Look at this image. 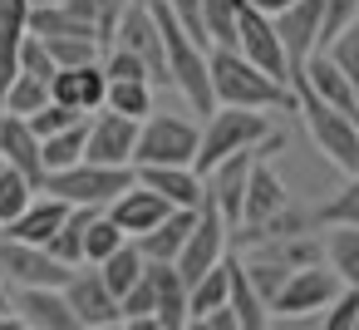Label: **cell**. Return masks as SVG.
Segmentation results:
<instances>
[{
  "instance_id": "cell-49",
  "label": "cell",
  "mask_w": 359,
  "mask_h": 330,
  "mask_svg": "<svg viewBox=\"0 0 359 330\" xmlns=\"http://www.w3.org/2000/svg\"><path fill=\"white\" fill-rule=\"evenodd\" d=\"M354 119H359V104H354Z\"/></svg>"
},
{
  "instance_id": "cell-19",
  "label": "cell",
  "mask_w": 359,
  "mask_h": 330,
  "mask_svg": "<svg viewBox=\"0 0 359 330\" xmlns=\"http://www.w3.org/2000/svg\"><path fill=\"white\" fill-rule=\"evenodd\" d=\"M290 84H305L315 99H325V104H334V109H344V114H354V104H359V89L349 84V74H344L325 50H315V55L300 65V74H295Z\"/></svg>"
},
{
  "instance_id": "cell-40",
  "label": "cell",
  "mask_w": 359,
  "mask_h": 330,
  "mask_svg": "<svg viewBox=\"0 0 359 330\" xmlns=\"http://www.w3.org/2000/svg\"><path fill=\"white\" fill-rule=\"evenodd\" d=\"M79 119H89V114H79V109H69V104H60V99H45L35 114H25V124H30L40 138H50V133L69 128V124H79Z\"/></svg>"
},
{
  "instance_id": "cell-13",
  "label": "cell",
  "mask_w": 359,
  "mask_h": 330,
  "mask_svg": "<svg viewBox=\"0 0 359 330\" xmlns=\"http://www.w3.org/2000/svg\"><path fill=\"white\" fill-rule=\"evenodd\" d=\"M74 266H65L60 256H50L35 242H15L0 232V276H11L15 286H65Z\"/></svg>"
},
{
  "instance_id": "cell-32",
  "label": "cell",
  "mask_w": 359,
  "mask_h": 330,
  "mask_svg": "<svg viewBox=\"0 0 359 330\" xmlns=\"http://www.w3.org/2000/svg\"><path fill=\"white\" fill-rule=\"evenodd\" d=\"M212 305H226V256L187 286V325H192L202 310H212Z\"/></svg>"
},
{
  "instance_id": "cell-5",
  "label": "cell",
  "mask_w": 359,
  "mask_h": 330,
  "mask_svg": "<svg viewBox=\"0 0 359 330\" xmlns=\"http://www.w3.org/2000/svg\"><path fill=\"white\" fill-rule=\"evenodd\" d=\"M128 183H133V163H89V158H79V163H69V168L45 173L40 192H55V197H65L69 207H104V202H114Z\"/></svg>"
},
{
  "instance_id": "cell-21",
  "label": "cell",
  "mask_w": 359,
  "mask_h": 330,
  "mask_svg": "<svg viewBox=\"0 0 359 330\" xmlns=\"http://www.w3.org/2000/svg\"><path fill=\"white\" fill-rule=\"evenodd\" d=\"M65 217H69V202H65V197H55V192H35V197L25 202V212L11 217L0 232L15 237V242H35V246H45V242L60 232Z\"/></svg>"
},
{
  "instance_id": "cell-36",
  "label": "cell",
  "mask_w": 359,
  "mask_h": 330,
  "mask_svg": "<svg viewBox=\"0 0 359 330\" xmlns=\"http://www.w3.org/2000/svg\"><path fill=\"white\" fill-rule=\"evenodd\" d=\"M45 50H50L55 70H69V65H89V60H99V55H104V45H99L94 35H50V40H45Z\"/></svg>"
},
{
  "instance_id": "cell-46",
  "label": "cell",
  "mask_w": 359,
  "mask_h": 330,
  "mask_svg": "<svg viewBox=\"0 0 359 330\" xmlns=\"http://www.w3.org/2000/svg\"><path fill=\"white\" fill-rule=\"evenodd\" d=\"M192 325H207V330H241V325H236V310H231V305H212V310H202V315H197Z\"/></svg>"
},
{
  "instance_id": "cell-28",
  "label": "cell",
  "mask_w": 359,
  "mask_h": 330,
  "mask_svg": "<svg viewBox=\"0 0 359 330\" xmlns=\"http://www.w3.org/2000/svg\"><path fill=\"white\" fill-rule=\"evenodd\" d=\"M143 266H148V256H143V251H138V242L128 237L118 251H109V256L99 261V276H104V286H109L114 296H123V291L143 276Z\"/></svg>"
},
{
  "instance_id": "cell-12",
  "label": "cell",
  "mask_w": 359,
  "mask_h": 330,
  "mask_svg": "<svg viewBox=\"0 0 359 330\" xmlns=\"http://www.w3.org/2000/svg\"><path fill=\"white\" fill-rule=\"evenodd\" d=\"M236 50H241L256 70H266L271 79L290 84V65H285L280 35H276V20L261 15V11H251L246 0H241V11H236Z\"/></svg>"
},
{
  "instance_id": "cell-10",
  "label": "cell",
  "mask_w": 359,
  "mask_h": 330,
  "mask_svg": "<svg viewBox=\"0 0 359 330\" xmlns=\"http://www.w3.org/2000/svg\"><path fill=\"white\" fill-rule=\"evenodd\" d=\"M290 207V192H285V183L266 168V158H256L251 163V173H246V192H241V217H236V227H231V237L236 242H251L276 212H285Z\"/></svg>"
},
{
  "instance_id": "cell-48",
  "label": "cell",
  "mask_w": 359,
  "mask_h": 330,
  "mask_svg": "<svg viewBox=\"0 0 359 330\" xmlns=\"http://www.w3.org/2000/svg\"><path fill=\"white\" fill-rule=\"evenodd\" d=\"M0 315H15V310H11V291H6V281H0Z\"/></svg>"
},
{
  "instance_id": "cell-18",
  "label": "cell",
  "mask_w": 359,
  "mask_h": 330,
  "mask_svg": "<svg viewBox=\"0 0 359 330\" xmlns=\"http://www.w3.org/2000/svg\"><path fill=\"white\" fill-rule=\"evenodd\" d=\"M104 89H109L104 60L69 65V70H55V74H50V99H60V104H69V109H79V114L104 109Z\"/></svg>"
},
{
  "instance_id": "cell-17",
  "label": "cell",
  "mask_w": 359,
  "mask_h": 330,
  "mask_svg": "<svg viewBox=\"0 0 359 330\" xmlns=\"http://www.w3.org/2000/svg\"><path fill=\"white\" fill-rule=\"evenodd\" d=\"M104 212L118 222V232H123V237H143L148 227H158V222L172 212V202H168L163 192H153L148 183H138V178H133L114 202H104Z\"/></svg>"
},
{
  "instance_id": "cell-27",
  "label": "cell",
  "mask_w": 359,
  "mask_h": 330,
  "mask_svg": "<svg viewBox=\"0 0 359 330\" xmlns=\"http://www.w3.org/2000/svg\"><path fill=\"white\" fill-rule=\"evenodd\" d=\"M99 207H69V217L60 222V232L45 242V251L50 256H60L65 266H79L84 261V227H89V217H94Z\"/></svg>"
},
{
  "instance_id": "cell-8",
  "label": "cell",
  "mask_w": 359,
  "mask_h": 330,
  "mask_svg": "<svg viewBox=\"0 0 359 330\" xmlns=\"http://www.w3.org/2000/svg\"><path fill=\"white\" fill-rule=\"evenodd\" d=\"M226 242H231V227L222 222V212H217V207H212V197L202 192V202H197V222H192V232H187L182 251L172 256L177 276L192 286L202 271H212V266L226 256Z\"/></svg>"
},
{
  "instance_id": "cell-47",
  "label": "cell",
  "mask_w": 359,
  "mask_h": 330,
  "mask_svg": "<svg viewBox=\"0 0 359 330\" xmlns=\"http://www.w3.org/2000/svg\"><path fill=\"white\" fill-rule=\"evenodd\" d=\"M246 6H251V11H261V15H280L290 0H246Z\"/></svg>"
},
{
  "instance_id": "cell-9",
  "label": "cell",
  "mask_w": 359,
  "mask_h": 330,
  "mask_svg": "<svg viewBox=\"0 0 359 330\" xmlns=\"http://www.w3.org/2000/svg\"><path fill=\"white\" fill-rule=\"evenodd\" d=\"M114 45H123L128 55H138L153 74V89L158 84H172L168 79V55H163V30L153 20V6L148 0H128L123 15H118V30H114Z\"/></svg>"
},
{
  "instance_id": "cell-43",
  "label": "cell",
  "mask_w": 359,
  "mask_h": 330,
  "mask_svg": "<svg viewBox=\"0 0 359 330\" xmlns=\"http://www.w3.org/2000/svg\"><path fill=\"white\" fill-rule=\"evenodd\" d=\"M104 74H109V79H148V84H153L148 65H143L138 55H128L123 45H109V50H104Z\"/></svg>"
},
{
  "instance_id": "cell-41",
  "label": "cell",
  "mask_w": 359,
  "mask_h": 330,
  "mask_svg": "<svg viewBox=\"0 0 359 330\" xmlns=\"http://www.w3.org/2000/svg\"><path fill=\"white\" fill-rule=\"evenodd\" d=\"M359 15V0H320V50Z\"/></svg>"
},
{
  "instance_id": "cell-26",
  "label": "cell",
  "mask_w": 359,
  "mask_h": 330,
  "mask_svg": "<svg viewBox=\"0 0 359 330\" xmlns=\"http://www.w3.org/2000/svg\"><path fill=\"white\" fill-rule=\"evenodd\" d=\"M325 266L339 276V286L359 291V227H325Z\"/></svg>"
},
{
  "instance_id": "cell-4",
  "label": "cell",
  "mask_w": 359,
  "mask_h": 330,
  "mask_svg": "<svg viewBox=\"0 0 359 330\" xmlns=\"http://www.w3.org/2000/svg\"><path fill=\"white\" fill-rule=\"evenodd\" d=\"M266 133H271L266 109H236V104H217V109L207 114L202 138H197V158H192V168H197V173H212L222 158H231V153H241V148H256Z\"/></svg>"
},
{
  "instance_id": "cell-24",
  "label": "cell",
  "mask_w": 359,
  "mask_h": 330,
  "mask_svg": "<svg viewBox=\"0 0 359 330\" xmlns=\"http://www.w3.org/2000/svg\"><path fill=\"white\" fill-rule=\"evenodd\" d=\"M226 305L236 310V325H241V330H266V325H271L266 301L256 296V286H251L241 256H231V251H226Z\"/></svg>"
},
{
  "instance_id": "cell-11",
  "label": "cell",
  "mask_w": 359,
  "mask_h": 330,
  "mask_svg": "<svg viewBox=\"0 0 359 330\" xmlns=\"http://www.w3.org/2000/svg\"><path fill=\"white\" fill-rule=\"evenodd\" d=\"M60 291H65V301H69V310H74L79 330H109V325H118V296L104 286L99 266L79 261Z\"/></svg>"
},
{
  "instance_id": "cell-1",
  "label": "cell",
  "mask_w": 359,
  "mask_h": 330,
  "mask_svg": "<svg viewBox=\"0 0 359 330\" xmlns=\"http://www.w3.org/2000/svg\"><path fill=\"white\" fill-rule=\"evenodd\" d=\"M207 74H212V94L217 104H236V109H295V89L271 79L266 70H256L236 45H212L207 50Z\"/></svg>"
},
{
  "instance_id": "cell-3",
  "label": "cell",
  "mask_w": 359,
  "mask_h": 330,
  "mask_svg": "<svg viewBox=\"0 0 359 330\" xmlns=\"http://www.w3.org/2000/svg\"><path fill=\"white\" fill-rule=\"evenodd\" d=\"M290 89H295V114L305 119L310 143L325 153V163H334L344 178H354L359 173V119L325 104V99H315L305 84H290Z\"/></svg>"
},
{
  "instance_id": "cell-39",
  "label": "cell",
  "mask_w": 359,
  "mask_h": 330,
  "mask_svg": "<svg viewBox=\"0 0 359 330\" xmlns=\"http://www.w3.org/2000/svg\"><path fill=\"white\" fill-rule=\"evenodd\" d=\"M325 55H330V60L349 74V84L359 89V15H354V20H349V25H344V30L325 45Z\"/></svg>"
},
{
  "instance_id": "cell-16",
  "label": "cell",
  "mask_w": 359,
  "mask_h": 330,
  "mask_svg": "<svg viewBox=\"0 0 359 330\" xmlns=\"http://www.w3.org/2000/svg\"><path fill=\"white\" fill-rule=\"evenodd\" d=\"M11 310L30 330H79V320H74V310H69L60 286H15Z\"/></svg>"
},
{
  "instance_id": "cell-31",
  "label": "cell",
  "mask_w": 359,
  "mask_h": 330,
  "mask_svg": "<svg viewBox=\"0 0 359 330\" xmlns=\"http://www.w3.org/2000/svg\"><path fill=\"white\" fill-rule=\"evenodd\" d=\"M310 227H359V173H354L330 202H320V207L310 212Z\"/></svg>"
},
{
  "instance_id": "cell-37",
  "label": "cell",
  "mask_w": 359,
  "mask_h": 330,
  "mask_svg": "<svg viewBox=\"0 0 359 330\" xmlns=\"http://www.w3.org/2000/svg\"><path fill=\"white\" fill-rule=\"evenodd\" d=\"M236 11L241 0H202V25L212 45H236Z\"/></svg>"
},
{
  "instance_id": "cell-38",
  "label": "cell",
  "mask_w": 359,
  "mask_h": 330,
  "mask_svg": "<svg viewBox=\"0 0 359 330\" xmlns=\"http://www.w3.org/2000/svg\"><path fill=\"white\" fill-rule=\"evenodd\" d=\"M320 325L325 330H359V291L354 286H339L330 296V305L320 310Z\"/></svg>"
},
{
  "instance_id": "cell-22",
  "label": "cell",
  "mask_w": 359,
  "mask_h": 330,
  "mask_svg": "<svg viewBox=\"0 0 359 330\" xmlns=\"http://www.w3.org/2000/svg\"><path fill=\"white\" fill-rule=\"evenodd\" d=\"M0 158L11 168H20L35 187L45 183V158H40V133L20 119V114H0Z\"/></svg>"
},
{
  "instance_id": "cell-20",
  "label": "cell",
  "mask_w": 359,
  "mask_h": 330,
  "mask_svg": "<svg viewBox=\"0 0 359 330\" xmlns=\"http://www.w3.org/2000/svg\"><path fill=\"white\" fill-rule=\"evenodd\" d=\"M133 178L148 183L153 192H163L172 207H197L202 192H207V183H202V173L192 163H138Z\"/></svg>"
},
{
  "instance_id": "cell-6",
  "label": "cell",
  "mask_w": 359,
  "mask_h": 330,
  "mask_svg": "<svg viewBox=\"0 0 359 330\" xmlns=\"http://www.w3.org/2000/svg\"><path fill=\"white\" fill-rule=\"evenodd\" d=\"M202 128L187 124L182 114H143L138 119V143H133V168L138 163H192L197 158Z\"/></svg>"
},
{
  "instance_id": "cell-7",
  "label": "cell",
  "mask_w": 359,
  "mask_h": 330,
  "mask_svg": "<svg viewBox=\"0 0 359 330\" xmlns=\"http://www.w3.org/2000/svg\"><path fill=\"white\" fill-rule=\"evenodd\" d=\"M339 291V276L325 266V261H305V266H290V276L280 281V291L271 296V320H300V315H315L330 305V296Z\"/></svg>"
},
{
  "instance_id": "cell-25",
  "label": "cell",
  "mask_w": 359,
  "mask_h": 330,
  "mask_svg": "<svg viewBox=\"0 0 359 330\" xmlns=\"http://www.w3.org/2000/svg\"><path fill=\"white\" fill-rule=\"evenodd\" d=\"M192 222H197V207H172L158 227H148V232L133 237V242H138V251H143L148 261H172V256L182 251V242H187Z\"/></svg>"
},
{
  "instance_id": "cell-45",
  "label": "cell",
  "mask_w": 359,
  "mask_h": 330,
  "mask_svg": "<svg viewBox=\"0 0 359 330\" xmlns=\"http://www.w3.org/2000/svg\"><path fill=\"white\" fill-rule=\"evenodd\" d=\"M168 11L177 15V25H182L192 40L212 45V40H207V25H202V0H168Z\"/></svg>"
},
{
  "instance_id": "cell-15",
  "label": "cell",
  "mask_w": 359,
  "mask_h": 330,
  "mask_svg": "<svg viewBox=\"0 0 359 330\" xmlns=\"http://www.w3.org/2000/svg\"><path fill=\"white\" fill-rule=\"evenodd\" d=\"M133 143H138V119L114 114V109H94L89 133H84L89 163H133Z\"/></svg>"
},
{
  "instance_id": "cell-29",
  "label": "cell",
  "mask_w": 359,
  "mask_h": 330,
  "mask_svg": "<svg viewBox=\"0 0 359 330\" xmlns=\"http://www.w3.org/2000/svg\"><path fill=\"white\" fill-rule=\"evenodd\" d=\"M84 133H89V119H79V124H69V128H60V133L40 138V158H45V173L79 163V158H84Z\"/></svg>"
},
{
  "instance_id": "cell-30",
  "label": "cell",
  "mask_w": 359,
  "mask_h": 330,
  "mask_svg": "<svg viewBox=\"0 0 359 330\" xmlns=\"http://www.w3.org/2000/svg\"><path fill=\"white\" fill-rule=\"evenodd\" d=\"M104 109L128 114V119H143V114H153V84L148 79H109Z\"/></svg>"
},
{
  "instance_id": "cell-2",
  "label": "cell",
  "mask_w": 359,
  "mask_h": 330,
  "mask_svg": "<svg viewBox=\"0 0 359 330\" xmlns=\"http://www.w3.org/2000/svg\"><path fill=\"white\" fill-rule=\"evenodd\" d=\"M148 6H153L158 30H163V55H168V79H172V89L192 104V114H212V109H217L212 74H207V50H212V45L192 40V35L177 25V15L168 11V0H148Z\"/></svg>"
},
{
  "instance_id": "cell-33",
  "label": "cell",
  "mask_w": 359,
  "mask_h": 330,
  "mask_svg": "<svg viewBox=\"0 0 359 330\" xmlns=\"http://www.w3.org/2000/svg\"><path fill=\"white\" fill-rule=\"evenodd\" d=\"M45 99H50V79L15 70V79H11V89H6V99H0V114H20V119H25V114H35Z\"/></svg>"
},
{
  "instance_id": "cell-23",
  "label": "cell",
  "mask_w": 359,
  "mask_h": 330,
  "mask_svg": "<svg viewBox=\"0 0 359 330\" xmlns=\"http://www.w3.org/2000/svg\"><path fill=\"white\" fill-rule=\"evenodd\" d=\"M148 281H153V296H158V305H153L158 330H182L187 325V281L177 276V266L172 261H148Z\"/></svg>"
},
{
  "instance_id": "cell-14",
  "label": "cell",
  "mask_w": 359,
  "mask_h": 330,
  "mask_svg": "<svg viewBox=\"0 0 359 330\" xmlns=\"http://www.w3.org/2000/svg\"><path fill=\"white\" fill-rule=\"evenodd\" d=\"M276 20V35H280V50H285V65H290V79L300 74V65L320 50V0H290V6Z\"/></svg>"
},
{
  "instance_id": "cell-42",
  "label": "cell",
  "mask_w": 359,
  "mask_h": 330,
  "mask_svg": "<svg viewBox=\"0 0 359 330\" xmlns=\"http://www.w3.org/2000/svg\"><path fill=\"white\" fill-rule=\"evenodd\" d=\"M15 65L25 70V74H40V79H50L55 74V60H50V50H45V40L40 35H20V50H15Z\"/></svg>"
},
{
  "instance_id": "cell-34",
  "label": "cell",
  "mask_w": 359,
  "mask_h": 330,
  "mask_svg": "<svg viewBox=\"0 0 359 330\" xmlns=\"http://www.w3.org/2000/svg\"><path fill=\"white\" fill-rule=\"evenodd\" d=\"M123 242H128V237L118 232V222L99 207V212L89 217V227H84V261H89V266H99V261H104L109 251H118Z\"/></svg>"
},
{
  "instance_id": "cell-35",
  "label": "cell",
  "mask_w": 359,
  "mask_h": 330,
  "mask_svg": "<svg viewBox=\"0 0 359 330\" xmlns=\"http://www.w3.org/2000/svg\"><path fill=\"white\" fill-rule=\"evenodd\" d=\"M35 192H40V187H35L20 168H11L6 158H0V227H6L11 217H20V212H25V202H30Z\"/></svg>"
},
{
  "instance_id": "cell-44",
  "label": "cell",
  "mask_w": 359,
  "mask_h": 330,
  "mask_svg": "<svg viewBox=\"0 0 359 330\" xmlns=\"http://www.w3.org/2000/svg\"><path fill=\"white\" fill-rule=\"evenodd\" d=\"M123 6H128V0H94V35H99V45H104V50L114 45V30H118Z\"/></svg>"
}]
</instances>
